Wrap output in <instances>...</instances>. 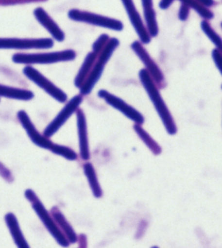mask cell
Wrapping results in <instances>:
<instances>
[{
	"mask_svg": "<svg viewBox=\"0 0 222 248\" xmlns=\"http://www.w3.org/2000/svg\"><path fill=\"white\" fill-rule=\"evenodd\" d=\"M25 197L32 203L34 211L36 213L41 221L44 223L45 228H47V230L52 235L53 238L57 240V243L63 247H68L69 245V240L65 237L64 232L61 231L52 216H51V214L41 202L36 194L33 192V190L27 189L25 191Z\"/></svg>",
	"mask_w": 222,
	"mask_h": 248,
	"instance_id": "5b68a950",
	"label": "cell"
},
{
	"mask_svg": "<svg viewBox=\"0 0 222 248\" xmlns=\"http://www.w3.org/2000/svg\"></svg>",
	"mask_w": 222,
	"mask_h": 248,
	"instance_id": "f1b7e54d",
	"label": "cell"
},
{
	"mask_svg": "<svg viewBox=\"0 0 222 248\" xmlns=\"http://www.w3.org/2000/svg\"><path fill=\"white\" fill-rule=\"evenodd\" d=\"M189 7H188L186 4L182 3L180 10H179V12H178V17H179V19L182 21V22L186 21L187 19L188 18V16H189Z\"/></svg>",
	"mask_w": 222,
	"mask_h": 248,
	"instance_id": "d4e9b609",
	"label": "cell"
},
{
	"mask_svg": "<svg viewBox=\"0 0 222 248\" xmlns=\"http://www.w3.org/2000/svg\"><path fill=\"white\" fill-rule=\"evenodd\" d=\"M53 45L51 38H0V49H45Z\"/></svg>",
	"mask_w": 222,
	"mask_h": 248,
	"instance_id": "ba28073f",
	"label": "cell"
},
{
	"mask_svg": "<svg viewBox=\"0 0 222 248\" xmlns=\"http://www.w3.org/2000/svg\"><path fill=\"white\" fill-rule=\"evenodd\" d=\"M119 44V40L116 37H112L109 39L100 54L97 55V61L94 64L93 68L89 73L87 79L85 80V83L79 88L82 95H88L91 93L94 87L98 82V80H100L106 64L108 63Z\"/></svg>",
	"mask_w": 222,
	"mask_h": 248,
	"instance_id": "3957f363",
	"label": "cell"
},
{
	"mask_svg": "<svg viewBox=\"0 0 222 248\" xmlns=\"http://www.w3.org/2000/svg\"><path fill=\"white\" fill-rule=\"evenodd\" d=\"M139 78L141 85L145 88L146 92L153 103L154 107L158 112L165 126L167 132L170 135H174L177 132V127L174 122L172 114L163 100L161 93L159 91L157 85L154 81L152 77L146 69H141L139 72Z\"/></svg>",
	"mask_w": 222,
	"mask_h": 248,
	"instance_id": "6da1fadb",
	"label": "cell"
},
{
	"mask_svg": "<svg viewBox=\"0 0 222 248\" xmlns=\"http://www.w3.org/2000/svg\"><path fill=\"white\" fill-rule=\"evenodd\" d=\"M34 16L36 20L38 21V23L52 36L54 39H56L57 42H63L65 40V32L44 9L41 7L35 9Z\"/></svg>",
	"mask_w": 222,
	"mask_h": 248,
	"instance_id": "5bb4252c",
	"label": "cell"
},
{
	"mask_svg": "<svg viewBox=\"0 0 222 248\" xmlns=\"http://www.w3.org/2000/svg\"><path fill=\"white\" fill-rule=\"evenodd\" d=\"M98 96L105 100L107 104L116 108L119 112H122L127 118L134 121L136 124H142L144 123V117L141 112H138L136 108L131 107L124 100H121V98L114 95L106 90H100L98 92Z\"/></svg>",
	"mask_w": 222,
	"mask_h": 248,
	"instance_id": "30bf717a",
	"label": "cell"
},
{
	"mask_svg": "<svg viewBox=\"0 0 222 248\" xmlns=\"http://www.w3.org/2000/svg\"><path fill=\"white\" fill-rule=\"evenodd\" d=\"M77 53L72 49L63 51L37 54H15L12 61L17 64H52L62 62H69L76 59Z\"/></svg>",
	"mask_w": 222,
	"mask_h": 248,
	"instance_id": "277c9868",
	"label": "cell"
},
{
	"mask_svg": "<svg viewBox=\"0 0 222 248\" xmlns=\"http://www.w3.org/2000/svg\"><path fill=\"white\" fill-rule=\"evenodd\" d=\"M109 39L110 38H109V36L107 34L101 35V36L97 38L96 42L92 45V51L94 53H96L97 55L100 54L102 50L105 47L107 43L109 42Z\"/></svg>",
	"mask_w": 222,
	"mask_h": 248,
	"instance_id": "cb8c5ba5",
	"label": "cell"
},
{
	"mask_svg": "<svg viewBox=\"0 0 222 248\" xmlns=\"http://www.w3.org/2000/svg\"><path fill=\"white\" fill-rule=\"evenodd\" d=\"M97 55L96 53L89 52L85 57L84 63L82 64L81 68L78 71L76 79H75V86L77 88H81L83 84L85 83V80L89 75L91 69L93 68L94 64L97 61Z\"/></svg>",
	"mask_w": 222,
	"mask_h": 248,
	"instance_id": "ac0fdd59",
	"label": "cell"
},
{
	"mask_svg": "<svg viewBox=\"0 0 222 248\" xmlns=\"http://www.w3.org/2000/svg\"><path fill=\"white\" fill-rule=\"evenodd\" d=\"M84 171H85V176L88 179L89 187L92 190L94 196L97 197V198H100L102 196V190L101 185L99 184L97 173H96V170H95V168H94L92 164L86 163L84 165Z\"/></svg>",
	"mask_w": 222,
	"mask_h": 248,
	"instance_id": "ffe728a7",
	"label": "cell"
},
{
	"mask_svg": "<svg viewBox=\"0 0 222 248\" xmlns=\"http://www.w3.org/2000/svg\"><path fill=\"white\" fill-rule=\"evenodd\" d=\"M134 130L136 131L138 136L140 137L141 141L147 145V147L150 149V151L153 152L154 155L161 154V152H162L161 146L158 144V143L154 140L150 134L146 132L144 129L141 127V124H135L134 125Z\"/></svg>",
	"mask_w": 222,
	"mask_h": 248,
	"instance_id": "44dd1931",
	"label": "cell"
},
{
	"mask_svg": "<svg viewBox=\"0 0 222 248\" xmlns=\"http://www.w3.org/2000/svg\"><path fill=\"white\" fill-rule=\"evenodd\" d=\"M0 97L17 100H31L34 98L32 91L0 84Z\"/></svg>",
	"mask_w": 222,
	"mask_h": 248,
	"instance_id": "d6986e66",
	"label": "cell"
},
{
	"mask_svg": "<svg viewBox=\"0 0 222 248\" xmlns=\"http://www.w3.org/2000/svg\"><path fill=\"white\" fill-rule=\"evenodd\" d=\"M68 16L69 19L79 23L91 24L97 27L108 29L110 31H121L123 30V24L121 21L109 17V16H102L100 14L93 13V12L80 11L77 9H72L68 12Z\"/></svg>",
	"mask_w": 222,
	"mask_h": 248,
	"instance_id": "8992f818",
	"label": "cell"
},
{
	"mask_svg": "<svg viewBox=\"0 0 222 248\" xmlns=\"http://www.w3.org/2000/svg\"><path fill=\"white\" fill-rule=\"evenodd\" d=\"M183 4H186L190 9H193L198 13L204 20H211L214 18V13L208 8L204 7L196 0H180Z\"/></svg>",
	"mask_w": 222,
	"mask_h": 248,
	"instance_id": "603a6c76",
	"label": "cell"
},
{
	"mask_svg": "<svg viewBox=\"0 0 222 248\" xmlns=\"http://www.w3.org/2000/svg\"><path fill=\"white\" fill-rule=\"evenodd\" d=\"M83 100L84 99L82 94L73 97L72 99L65 105V108L61 110L57 116L55 117V119L46 126L43 134L47 138H51L55 133H57L58 130L66 123V121L72 116L73 113L77 112L79 109Z\"/></svg>",
	"mask_w": 222,
	"mask_h": 248,
	"instance_id": "9c48e42d",
	"label": "cell"
},
{
	"mask_svg": "<svg viewBox=\"0 0 222 248\" xmlns=\"http://www.w3.org/2000/svg\"><path fill=\"white\" fill-rule=\"evenodd\" d=\"M77 123L80 156L83 160H89L90 158V152H89L87 121H86L85 112H83L81 109H78L77 111Z\"/></svg>",
	"mask_w": 222,
	"mask_h": 248,
	"instance_id": "4fadbf2b",
	"label": "cell"
},
{
	"mask_svg": "<svg viewBox=\"0 0 222 248\" xmlns=\"http://www.w3.org/2000/svg\"><path fill=\"white\" fill-rule=\"evenodd\" d=\"M131 48L145 66L146 70L152 77L155 84L157 85L158 87H162V83L164 82V75L162 72L161 68L156 64V62L152 59L150 54L146 50L143 44H141L140 41H135L133 44H131Z\"/></svg>",
	"mask_w": 222,
	"mask_h": 248,
	"instance_id": "8fae6325",
	"label": "cell"
},
{
	"mask_svg": "<svg viewBox=\"0 0 222 248\" xmlns=\"http://www.w3.org/2000/svg\"><path fill=\"white\" fill-rule=\"evenodd\" d=\"M201 28L202 31L206 35L208 39L214 44L220 52L222 54V38L218 33L214 31V28L211 26V24L206 20L202 21L201 24Z\"/></svg>",
	"mask_w": 222,
	"mask_h": 248,
	"instance_id": "7402d4cb",
	"label": "cell"
},
{
	"mask_svg": "<svg viewBox=\"0 0 222 248\" xmlns=\"http://www.w3.org/2000/svg\"><path fill=\"white\" fill-rule=\"evenodd\" d=\"M17 119L24 130L26 131V133L31 139V140L38 147L50 150L54 154L64 156L68 160L73 161L77 159V154L72 149L60 144H54L49 140V138L45 137L44 134H41L40 132L36 130L28 114L24 111H19L17 112Z\"/></svg>",
	"mask_w": 222,
	"mask_h": 248,
	"instance_id": "7a4b0ae2",
	"label": "cell"
},
{
	"mask_svg": "<svg viewBox=\"0 0 222 248\" xmlns=\"http://www.w3.org/2000/svg\"><path fill=\"white\" fill-rule=\"evenodd\" d=\"M212 57L214 59V63L219 69V71L222 75V54L219 51L218 49L214 48L212 51Z\"/></svg>",
	"mask_w": 222,
	"mask_h": 248,
	"instance_id": "484cf974",
	"label": "cell"
},
{
	"mask_svg": "<svg viewBox=\"0 0 222 248\" xmlns=\"http://www.w3.org/2000/svg\"><path fill=\"white\" fill-rule=\"evenodd\" d=\"M51 215L58 228H60L61 231L64 232L65 237L69 240V243H76L77 240V233L74 231V229L68 222V220H66L65 216L61 213L60 210L57 207H55L51 209Z\"/></svg>",
	"mask_w": 222,
	"mask_h": 248,
	"instance_id": "e0dca14e",
	"label": "cell"
},
{
	"mask_svg": "<svg viewBox=\"0 0 222 248\" xmlns=\"http://www.w3.org/2000/svg\"><path fill=\"white\" fill-rule=\"evenodd\" d=\"M121 2L124 6L129 21L137 34L140 42L142 44H150L152 37L150 36L146 29L144 22L142 20L141 15L134 3V0H121Z\"/></svg>",
	"mask_w": 222,
	"mask_h": 248,
	"instance_id": "7c38bea8",
	"label": "cell"
},
{
	"mask_svg": "<svg viewBox=\"0 0 222 248\" xmlns=\"http://www.w3.org/2000/svg\"><path fill=\"white\" fill-rule=\"evenodd\" d=\"M25 76L33 81L36 86L42 88L45 92L47 93L53 99L57 100L60 103H65L68 99L67 94L62 89L57 88L56 85L48 80L44 75H42L36 68L32 66H26L23 70Z\"/></svg>",
	"mask_w": 222,
	"mask_h": 248,
	"instance_id": "52a82bcc",
	"label": "cell"
},
{
	"mask_svg": "<svg viewBox=\"0 0 222 248\" xmlns=\"http://www.w3.org/2000/svg\"><path fill=\"white\" fill-rule=\"evenodd\" d=\"M174 0H161L159 3V7L162 10H167L170 7V5L174 3Z\"/></svg>",
	"mask_w": 222,
	"mask_h": 248,
	"instance_id": "4316f807",
	"label": "cell"
},
{
	"mask_svg": "<svg viewBox=\"0 0 222 248\" xmlns=\"http://www.w3.org/2000/svg\"><path fill=\"white\" fill-rule=\"evenodd\" d=\"M200 4L206 8H210L214 5V0H196Z\"/></svg>",
	"mask_w": 222,
	"mask_h": 248,
	"instance_id": "83f0119b",
	"label": "cell"
},
{
	"mask_svg": "<svg viewBox=\"0 0 222 248\" xmlns=\"http://www.w3.org/2000/svg\"><path fill=\"white\" fill-rule=\"evenodd\" d=\"M143 9L144 24L151 37H155L159 34L156 12L154 9L153 0H141Z\"/></svg>",
	"mask_w": 222,
	"mask_h": 248,
	"instance_id": "9a60e30c",
	"label": "cell"
},
{
	"mask_svg": "<svg viewBox=\"0 0 222 248\" xmlns=\"http://www.w3.org/2000/svg\"><path fill=\"white\" fill-rule=\"evenodd\" d=\"M4 220L15 244L18 248H29L28 243L21 231L20 226L15 215L12 213H8L4 217Z\"/></svg>",
	"mask_w": 222,
	"mask_h": 248,
	"instance_id": "2e32d148",
	"label": "cell"
}]
</instances>
